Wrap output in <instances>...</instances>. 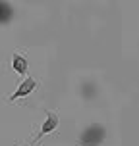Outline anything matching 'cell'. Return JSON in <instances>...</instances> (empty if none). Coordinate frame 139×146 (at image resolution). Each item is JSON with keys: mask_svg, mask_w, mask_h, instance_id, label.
<instances>
[{"mask_svg": "<svg viewBox=\"0 0 139 146\" xmlns=\"http://www.w3.org/2000/svg\"><path fill=\"white\" fill-rule=\"evenodd\" d=\"M35 87H37V81L33 79V77H27V79L17 87V90L10 96V102H14V100H17V98H23V96H29L31 92L35 90Z\"/></svg>", "mask_w": 139, "mask_h": 146, "instance_id": "1", "label": "cell"}, {"mask_svg": "<svg viewBox=\"0 0 139 146\" xmlns=\"http://www.w3.org/2000/svg\"><path fill=\"white\" fill-rule=\"evenodd\" d=\"M58 113H54V111H46V119L43 121V127H41V133H39V137L37 139H41L43 135H48L52 133L56 127H58Z\"/></svg>", "mask_w": 139, "mask_h": 146, "instance_id": "2", "label": "cell"}, {"mask_svg": "<svg viewBox=\"0 0 139 146\" xmlns=\"http://www.w3.org/2000/svg\"><path fill=\"white\" fill-rule=\"evenodd\" d=\"M12 69H14L17 75H27L29 64H27V60L23 58L21 54H14V56H12Z\"/></svg>", "mask_w": 139, "mask_h": 146, "instance_id": "3", "label": "cell"}, {"mask_svg": "<svg viewBox=\"0 0 139 146\" xmlns=\"http://www.w3.org/2000/svg\"><path fill=\"white\" fill-rule=\"evenodd\" d=\"M10 17H12V8L8 4H4V2H0V23L8 21Z\"/></svg>", "mask_w": 139, "mask_h": 146, "instance_id": "4", "label": "cell"}]
</instances>
